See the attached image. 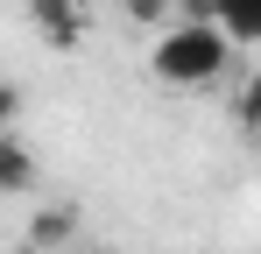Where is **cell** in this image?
I'll return each instance as SVG.
<instances>
[{"instance_id":"obj_2","label":"cell","mask_w":261,"mask_h":254,"mask_svg":"<svg viewBox=\"0 0 261 254\" xmlns=\"http://www.w3.org/2000/svg\"><path fill=\"white\" fill-rule=\"evenodd\" d=\"M29 21L49 49H78L85 42V7L78 0H29Z\"/></svg>"},{"instance_id":"obj_7","label":"cell","mask_w":261,"mask_h":254,"mask_svg":"<svg viewBox=\"0 0 261 254\" xmlns=\"http://www.w3.org/2000/svg\"><path fill=\"white\" fill-rule=\"evenodd\" d=\"M127 7V21H141V29H170V0H120Z\"/></svg>"},{"instance_id":"obj_3","label":"cell","mask_w":261,"mask_h":254,"mask_svg":"<svg viewBox=\"0 0 261 254\" xmlns=\"http://www.w3.org/2000/svg\"><path fill=\"white\" fill-rule=\"evenodd\" d=\"M36 184V156H29V141L7 127L0 134V191H29Z\"/></svg>"},{"instance_id":"obj_6","label":"cell","mask_w":261,"mask_h":254,"mask_svg":"<svg viewBox=\"0 0 261 254\" xmlns=\"http://www.w3.org/2000/svg\"><path fill=\"white\" fill-rule=\"evenodd\" d=\"M240 127H247V134L261 141V64H254V78L240 85Z\"/></svg>"},{"instance_id":"obj_5","label":"cell","mask_w":261,"mask_h":254,"mask_svg":"<svg viewBox=\"0 0 261 254\" xmlns=\"http://www.w3.org/2000/svg\"><path fill=\"white\" fill-rule=\"evenodd\" d=\"M71 226H78V219H71L64 205H57V212H36V226H29V240H36V247H57V240H71Z\"/></svg>"},{"instance_id":"obj_1","label":"cell","mask_w":261,"mask_h":254,"mask_svg":"<svg viewBox=\"0 0 261 254\" xmlns=\"http://www.w3.org/2000/svg\"><path fill=\"white\" fill-rule=\"evenodd\" d=\"M226 64H233V36L219 21H191V14H176L170 29H155V49H148V71L163 85H176V92L219 85Z\"/></svg>"},{"instance_id":"obj_4","label":"cell","mask_w":261,"mask_h":254,"mask_svg":"<svg viewBox=\"0 0 261 254\" xmlns=\"http://www.w3.org/2000/svg\"><path fill=\"white\" fill-rule=\"evenodd\" d=\"M212 21L233 42H261V0H212Z\"/></svg>"},{"instance_id":"obj_8","label":"cell","mask_w":261,"mask_h":254,"mask_svg":"<svg viewBox=\"0 0 261 254\" xmlns=\"http://www.w3.org/2000/svg\"><path fill=\"white\" fill-rule=\"evenodd\" d=\"M7 254H43V247H36V240H21V247H7Z\"/></svg>"}]
</instances>
